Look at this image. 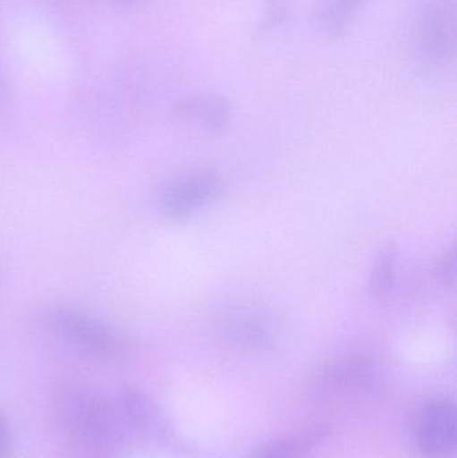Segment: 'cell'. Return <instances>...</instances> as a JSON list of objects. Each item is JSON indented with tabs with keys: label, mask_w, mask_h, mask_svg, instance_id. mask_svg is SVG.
Returning <instances> with one entry per match:
<instances>
[{
	"label": "cell",
	"mask_w": 457,
	"mask_h": 458,
	"mask_svg": "<svg viewBox=\"0 0 457 458\" xmlns=\"http://www.w3.org/2000/svg\"><path fill=\"white\" fill-rule=\"evenodd\" d=\"M367 2L368 0H321L314 21L322 32L335 37L348 29Z\"/></svg>",
	"instance_id": "cell-10"
},
{
	"label": "cell",
	"mask_w": 457,
	"mask_h": 458,
	"mask_svg": "<svg viewBox=\"0 0 457 458\" xmlns=\"http://www.w3.org/2000/svg\"><path fill=\"white\" fill-rule=\"evenodd\" d=\"M104 2L112 3L115 5H125V7H133V5H140L147 0H104Z\"/></svg>",
	"instance_id": "cell-15"
},
{
	"label": "cell",
	"mask_w": 457,
	"mask_h": 458,
	"mask_svg": "<svg viewBox=\"0 0 457 458\" xmlns=\"http://www.w3.org/2000/svg\"><path fill=\"white\" fill-rule=\"evenodd\" d=\"M5 99H7V86H5L4 81L0 75V105L4 104Z\"/></svg>",
	"instance_id": "cell-16"
},
{
	"label": "cell",
	"mask_w": 457,
	"mask_h": 458,
	"mask_svg": "<svg viewBox=\"0 0 457 458\" xmlns=\"http://www.w3.org/2000/svg\"><path fill=\"white\" fill-rule=\"evenodd\" d=\"M177 114L209 133H220L230 125L231 107L222 97L199 96L182 102Z\"/></svg>",
	"instance_id": "cell-8"
},
{
	"label": "cell",
	"mask_w": 457,
	"mask_h": 458,
	"mask_svg": "<svg viewBox=\"0 0 457 458\" xmlns=\"http://www.w3.org/2000/svg\"><path fill=\"white\" fill-rule=\"evenodd\" d=\"M380 371L370 358L362 355L337 360L325 371L324 385L343 394H364L377 386Z\"/></svg>",
	"instance_id": "cell-7"
},
{
	"label": "cell",
	"mask_w": 457,
	"mask_h": 458,
	"mask_svg": "<svg viewBox=\"0 0 457 458\" xmlns=\"http://www.w3.org/2000/svg\"><path fill=\"white\" fill-rule=\"evenodd\" d=\"M15 441L10 422L0 414V458H13Z\"/></svg>",
	"instance_id": "cell-13"
},
{
	"label": "cell",
	"mask_w": 457,
	"mask_h": 458,
	"mask_svg": "<svg viewBox=\"0 0 457 458\" xmlns=\"http://www.w3.org/2000/svg\"><path fill=\"white\" fill-rule=\"evenodd\" d=\"M397 248L394 244H386L381 248L373 264L369 277V291L377 298H384L391 293L396 280Z\"/></svg>",
	"instance_id": "cell-11"
},
{
	"label": "cell",
	"mask_w": 457,
	"mask_h": 458,
	"mask_svg": "<svg viewBox=\"0 0 457 458\" xmlns=\"http://www.w3.org/2000/svg\"><path fill=\"white\" fill-rule=\"evenodd\" d=\"M284 13V0H271L267 13V23L275 24L282 21Z\"/></svg>",
	"instance_id": "cell-14"
},
{
	"label": "cell",
	"mask_w": 457,
	"mask_h": 458,
	"mask_svg": "<svg viewBox=\"0 0 457 458\" xmlns=\"http://www.w3.org/2000/svg\"><path fill=\"white\" fill-rule=\"evenodd\" d=\"M54 409L62 427L80 445L105 456L125 445V420L120 406L80 386H62L54 394Z\"/></svg>",
	"instance_id": "cell-1"
},
{
	"label": "cell",
	"mask_w": 457,
	"mask_h": 458,
	"mask_svg": "<svg viewBox=\"0 0 457 458\" xmlns=\"http://www.w3.org/2000/svg\"><path fill=\"white\" fill-rule=\"evenodd\" d=\"M455 0H426L418 21V46L429 64L447 62L455 51Z\"/></svg>",
	"instance_id": "cell-5"
},
{
	"label": "cell",
	"mask_w": 457,
	"mask_h": 458,
	"mask_svg": "<svg viewBox=\"0 0 457 458\" xmlns=\"http://www.w3.org/2000/svg\"><path fill=\"white\" fill-rule=\"evenodd\" d=\"M456 258L455 250L445 253L436 268V276L442 284L453 285L455 282Z\"/></svg>",
	"instance_id": "cell-12"
},
{
	"label": "cell",
	"mask_w": 457,
	"mask_h": 458,
	"mask_svg": "<svg viewBox=\"0 0 457 458\" xmlns=\"http://www.w3.org/2000/svg\"><path fill=\"white\" fill-rule=\"evenodd\" d=\"M228 335L246 349H262L273 338V323L262 312H239L228 322Z\"/></svg>",
	"instance_id": "cell-9"
},
{
	"label": "cell",
	"mask_w": 457,
	"mask_h": 458,
	"mask_svg": "<svg viewBox=\"0 0 457 458\" xmlns=\"http://www.w3.org/2000/svg\"><path fill=\"white\" fill-rule=\"evenodd\" d=\"M118 406L126 427L144 440L163 441L169 438V427L157 405L144 393L129 389L121 393Z\"/></svg>",
	"instance_id": "cell-6"
},
{
	"label": "cell",
	"mask_w": 457,
	"mask_h": 458,
	"mask_svg": "<svg viewBox=\"0 0 457 458\" xmlns=\"http://www.w3.org/2000/svg\"><path fill=\"white\" fill-rule=\"evenodd\" d=\"M222 192V180L211 171L185 174L172 182L160 195L161 214L172 222H182L211 206Z\"/></svg>",
	"instance_id": "cell-3"
},
{
	"label": "cell",
	"mask_w": 457,
	"mask_h": 458,
	"mask_svg": "<svg viewBox=\"0 0 457 458\" xmlns=\"http://www.w3.org/2000/svg\"><path fill=\"white\" fill-rule=\"evenodd\" d=\"M457 414L447 398H434L419 411L415 421L416 449L423 458H451L455 454Z\"/></svg>",
	"instance_id": "cell-4"
},
{
	"label": "cell",
	"mask_w": 457,
	"mask_h": 458,
	"mask_svg": "<svg viewBox=\"0 0 457 458\" xmlns=\"http://www.w3.org/2000/svg\"><path fill=\"white\" fill-rule=\"evenodd\" d=\"M46 319L62 341L94 360H117L125 352V341L117 330L83 310L53 307Z\"/></svg>",
	"instance_id": "cell-2"
}]
</instances>
